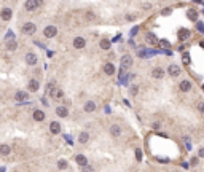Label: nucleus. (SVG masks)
Wrapping results in <instances>:
<instances>
[{
    "label": "nucleus",
    "instance_id": "4c0bfd02",
    "mask_svg": "<svg viewBox=\"0 0 204 172\" xmlns=\"http://www.w3.org/2000/svg\"><path fill=\"white\" fill-rule=\"evenodd\" d=\"M126 19H128V21H134L136 16H134V14H128V16H126Z\"/></svg>",
    "mask_w": 204,
    "mask_h": 172
},
{
    "label": "nucleus",
    "instance_id": "7ed1b4c3",
    "mask_svg": "<svg viewBox=\"0 0 204 172\" xmlns=\"http://www.w3.org/2000/svg\"><path fill=\"white\" fill-rule=\"evenodd\" d=\"M35 30H37V27H35L34 22H26V24L22 26V32H24L26 35H32V34H35Z\"/></svg>",
    "mask_w": 204,
    "mask_h": 172
},
{
    "label": "nucleus",
    "instance_id": "4be33fe9",
    "mask_svg": "<svg viewBox=\"0 0 204 172\" xmlns=\"http://www.w3.org/2000/svg\"><path fill=\"white\" fill-rule=\"evenodd\" d=\"M188 37H190V30H187V29L179 30V40H187Z\"/></svg>",
    "mask_w": 204,
    "mask_h": 172
},
{
    "label": "nucleus",
    "instance_id": "6ab92c4d",
    "mask_svg": "<svg viewBox=\"0 0 204 172\" xmlns=\"http://www.w3.org/2000/svg\"><path fill=\"white\" fill-rule=\"evenodd\" d=\"M56 113H58V116H61V118H66L67 115H69V112H67V108H66V107H58V108H56Z\"/></svg>",
    "mask_w": 204,
    "mask_h": 172
},
{
    "label": "nucleus",
    "instance_id": "f8f14e48",
    "mask_svg": "<svg viewBox=\"0 0 204 172\" xmlns=\"http://www.w3.org/2000/svg\"><path fill=\"white\" fill-rule=\"evenodd\" d=\"M152 77L153 78H163V77H164V70H163L161 67H155V69L152 70Z\"/></svg>",
    "mask_w": 204,
    "mask_h": 172
},
{
    "label": "nucleus",
    "instance_id": "f3484780",
    "mask_svg": "<svg viewBox=\"0 0 204 172\" xmlns=\"http://www.w3.org/2000/svg\"><path fill=\"white\" fill-rule=\"evenodd\" d=\"M104 72L107 73V75H113V73H115V66H113V64H110V62H107V64L104 66Z\"/></svg>",
    "mask_w": 204,
    "mask_h": 172
},
{
    "label": "nucleus",
    "instance_id": "a878e982",
    "mask_svg": "<svg viewBox=\"0 0 204 172\" xmlns=\"http://www.w3.org/2000/svg\"><path fill=\"white\" fill-rule=\"evenodd\" d=\"M7 48L10 49V51H14V49L18 48V45H16V41L14 40H11V41H8V45H7Z\"/></svg>",
    "mask_w": 204,
    "mask_h": 172
},
{
    "label": "nucleus",
    "instance_id": "2eb2a0df",
    "mask_svg": "<svg viewBox=\"0 0 204 172\" xmlns=\"http://www.w3.org/2000/svg\"><path fill=\"white\" fill-rule=\"evenodd\" d=\"M145 40L148 41L150 45H156V43H158V38H156V35H153L152 32H148V34L145 35Z\"/></svg>",
    "mask_w": 204,
    "mask_h": 172
},
{
    "label": "nucleus",
    "instance_id": "2f4dec72",
    "mask_svg": "<svg viewBox=\"0 0 204 172\" xmlns=\"http://www.w3.org/2000/svg\"><path fill=\"white\" fill-rule=\"evenodd\" d=\"M198 112L204 113V102H199V104H198Z\"/></svg>",
    "mask_w": 204,
    "mask_h": 172
},
{
    "label": "nucleus",
    "instance_id": "ea45409f",
    "mask_svg": "<svg viewBox=\"0 0 204 172\" xmlns=\"http://www.w3.org/2000/svg\"><path fill=\"white\" fill-rule=\"evenodd\" d=\"M198 29H199V30H201V32H204V26H203V24H201V22H198Z\"/></svg>",
    "mask_w": 204,
    "mask_h": 172
},
{
    "label": "nucleus",
    "instance_id": "37998d69",
    "mask_svg": "<svg viewBox=\"0 0 204 172\" xmlns=\"http://www.w3.org/2000/svg\"><path fill=\"white\" fill-rule=\"evenodd\" d=\"M203 89H204V85H203Z\"/></svg>",
    "mask_w": 204,
    "mask_h": 172
},
{
    "label": "nucleus",
    "instance_id": "412c9836",
    "mask_svg": "<svg viewBox=\"0 0 204 172\" xmlns=\"http://www.w3.org/2000/svg\"><path fill=\"white\" fill-rule=\"evenodd\" d=\"M34 120L35 121H43L45 120V113H43L42 110H35L34 112Z\"/></svg>",
    "mask_w": 204,
    "mask_h": 172
},
{
    "label": "nucleus",
    "instance_id": "f03ea898",
    "mask_svg": "<svg viewBox=\"0 0 204 172\" xmlns=\"http://www.w3.org/2000/svg\"><path fill=\"white\" fill-rule=\"evenodd\" d=\"M42 0H27V2H26L24 3V8L27 11H34V10H37L38 7H42Z\"/></svg>",
    "mask_w": 204,
    "mask_h": 172
},
{
    "label": "nucleus",
    "instance_id": "cd10ccee",
    "mask_svg": "<svg viewBox=\"0 0 204 172\" xmlns=\"http://www.w3.org/2000/svg\"><path fill=\"white\" fill-rule=\"evenodd\" d=\"M188 18H190V19H193V21H196L198 19V13L195 10H191L190 13H188Z\"/></svg>",
    "mask_w": 204,
    "mask_h": 172
},
{
    "label": "nucleus",
    "instance_id": "9d476101",
    "mask_svg": "<svg viewBox=\"0 0 204 172\" xmlns=\"http://www.w3.org/2000/svg\"><path fill=\"white\" fill-rule=\"evenodd\" d=\"M110 134H112V137H120V135H121L120 124H112V126H110Z\"/></svg>",
    "mask_w": 204,
    "mask_h": 172
},
{
    "label": "nucleus",
    "instance_id": "4468645a",
    "mask_svg": "<svg viewBox=\"0 0 204 172\" xmlns=\"http://www.w3.org/2000/svg\"><path fill=\"white\" fill-rule=\"evenodd\" d=\"M27 97H29V94L26 93V91H18L16 96H14V99H16L18 102H22V100H26Z\"/></svg>",
    "mask_w": 204,
    "mask_h": 172
},
{
    "label": "nucleus",
    "instance_id": "a19ab883",
    "mask_svg": "<svg viewBox=\"0 0 204 172\" xmlns=\"http://www.w3.org/2000/svg\"><path fill=\"white\" fill-rule=\"evenodd\" d=\"M169 13H171V10H169V8H166V10L163 11V14H164V16H166V14H169Z\"/></svg>",
    "mask_w": 204,
    "mask_h": 172
},
{
    "label": "nucleus",
    "instance_id": "473e14b6",
    "mask_svg": "<svg viewBox=\"0 0 204 172\" xmlns=\"http://www.w3.org/2000/svg\"><path fill=\"white\" fill-rule=\"evenodd\" d=\"M94 18H96V16H94L93 11H88V13H86V19H94Z\"/></svg>",
    "mask_w": 204,
    "mask_h": 172
},
{
    "label": "nucleus",
    "instance_id": "f704fd0d",
    "mask_svg": "<svg viewBox=\"0 0 204 172\" xmlns=\"http://www.w3.org/2000/svg\"><path fill=\"white\" fill-rule=\"evenodd\" d=\"M152 126H153V129H159V127H161V123H158V121H156V123L152 124Z\"/></svg>",
    "mask_w": 204,
    "mask_h": 172
},
{
    "label": "nucleus",
    "instance_id": "79ce46f5",
    "mask_svg": "<svg viewBox=\"0 0 204 172\" xmlns=\"http://www.w3.org/2000/svg\"><path fill=\"white\" fill-rule=\"evenodd\" d=\"M201 48H204V41H201Z\"/></svg>",
    "mask_w": 204,
    "mask_h": 172
},
{
    "label": "nucleus",
    "instance_id": "aec40b11",
    "mask_svg": "<svg viewBox=\"0 0 204 172\" xmlns=\"http://www.w3.org/2000/svg\"><path fill=\"white\" fill-rule=\"evenodd\" d=\"M38 88H40V85H38V81H37V80H30V81H29V89H30L32 93L38 91Z\"/></svg>",
    "mask_w": 204,
    "mask_h": 172
},
{
    "label": "nucleus",
    "instance_id": "20e7f679",
    "mask_svg": "<svg viewBox=\"0 0 204 172\" xmlns=\"http://www.w3.org/2000/svg\"><path fill=\"white\" fill-rule=\"evenodd\" d=\"M167 73H169L171 77H179L180 73H182V70H180V67L177 66V64H171V66L167 67Z\"/></svg>",
    "mask_w": 204,
    "mask_h": 172
},
{
    "label": "nucleus",
    "instance_id": "a211bd4d",
    "mask_svg": "<svg viewBox=\"0 0 204 172\" xmlns=\"http://www.w3.org/2000/svg\"><path fill=\"white\" fill-rule=\"evenodd\" d=\"M94 108H96V104H94L93 100H88V102L85 104V112H86V113H91V112H94Z\"/></svg>",
    "mask_w": 204,
    "mask_h": 172
},
{
    "label": "nucleus",
    "instance_id": "58836bf2",
    "mask_svg": "<svg viewBox=\"0 0 204 172\" xmlns=\"http://www.w3.org/2000/svg\"><path fill=\"white\" fill-rule=\"evenodd\" d=\"M159 43H161L163 46H169V41H167V40H161Z\"/></svg>",
    "mask_w": 204,
    "mask_h": 172
},
{
    "label": "nucleus",
    "instance_id": "c9c22d12",
    "mask_svg": "<svg viewBox=\"0 0 204 172\" xmlns=\"http://www.w3.org/2000/svg\"><path fill=\"white\" fill-rule=\"evenodd\" d=\"M198 156H199V158H204V148H199V152H198Z\"/></svg>",
    "mask_w": 204,
    "mask_h": 172
},
{
    "label": "nucleus",
    "instance_id": "72a5a7b5",
    "mask_svg": "<svg viewBox=\"0 0 204 172\" xmlns=\"http://www.w3.org/2000/svg\"><path fill=\"white\" fill-rule=\"evenodd\" d=\"M183 62H185V64H188V62H190V56H188L187 53L183 54Z\"/></svg>",
    "mask_w": 204,
    "mask_h": 172
},
{
    "label": "nucleus",
    "instance_id": "c85d7f7f",
    "mask_svg": "<svg viewBox=\"0 0 204 172\" xmlns=\"http://www.w3.org/2000/svg\"><path fill=\"white\" fill-rule=\"evenodd\" d=\"M137 93H139V88L136 85H132L131 86V94H132V96H137Z\"/></svg>",
    "mask_w": 204,
    "mask_h": 172
},
{
    "label": "nucleus",
    "instance_id": "393cba45",
    "mask_svg": "<svg viewBox=\"0 0 204 172\" xmlns=\"http://www.w3.org/2000/svg\"><path fill=\"white\" fill-rule=\"evenodd\" d=\"M99 45H100V48H102V49H108V48H110V41H108L107 38H102Z\"/></svg>",
    "mask_w": 204,
    "mask_h": 172
},
{
    "label": "nucleus",
    "instance_id": "bb28decb",
    "mask_svg": "<svg viewBox=\"0 0 204 172\" xmlns=\"http://www.w3.org/2000/svg\"><path fill=\"white\" fill-rule=\"evenodd\" d=\"M58 167L59 169H67V161L66 159H61V161L58 163Z\"/></svg>",
    "mask_w": 204,
    "mask_h": 172
},
{
    "label": "nucleus",
    "instance_id": "ddd939ff",
    "mask_svg": "<svg viewBox=\"0 0 204 172\" xmlns=\"http://www.w3.org/2000/svg\"><path fill=\"white\" fill-rule=\"evenodd\" d=\"M49 131H51V134H59V132H61V124H59L58 121H53V123L49 124Z\"/></svg>",
    "mask_w": 204,
    "mask_h": 172
},
{
    "label": "nucleus",
    "instance_id": "39448f33",
    "mask_svg": "<svg viewBox=\"0 0 204 172\" xmlns=\"http://www.w3.org/2000/svg\"><path fill=\"white\" fill-rule=\"evenodd\" d=\"M56 34H58V29H56L54 26H48V27H45V30H43V35H45L46 38H53Z\"/></svg>",
    "mask_w": 204,
    "mask_h": 172
},
{
    "label": "nucleus",
    "instance_id": "c756f323",
    "mask_svg": "<svg viewBox=\"0 0 204 172\" xmlns=\"http://www.w3.org/2000/svg\"><path fill=\"white\" fill-rule=\"evenodd\" d=\"M136 159H137V161H142V152H140V148H137V150H136Z\"/></svg>",
    "mask_w": 204,
    "mask_h": 172
},
{
    "label": "nucleus",
    "instance_id": "dca6fc26",
    "mask_svg": "<svg viewBox=\"0 0 204 172\" xmlns=\"http://www.w3.org/2000/svg\"><path fill=\"white\" fill-rule=\"evenodd\" d=\"M0 16H2V19H3V21H10L11 19V10H10V8H3Z\"/></svg>",
    "mask_w": 204,
    "mask_h": 172
},
{
    "label": "nucleus",
    "instance_id": "1a4fd4ad",
    "mask_svg": "<svg viewBox=\"0 0 204 172\" xmlns=\"http://www.w3.org/2000/svg\"><path fill=\"white\" fill-rule=\"evenodd\" d=\"M179 89L182 91V93H188V91L191 89V83L188 81V80H183V81H180V85H179Z\"/></svg>",
    "mask_w": 204,
    "mask_h": 172
},
{
    "label": "nucleus",
    "instance_id": "f257e3e1",
    "mask_svg": "<svg viewBox=\"0 0 204 172\" xmlns=\"http://www.w3.org/2000/svg\"><path fill=\"white\" fill-rule=\"evenodd\" d=\"M48 94L51 96V99H54V100H62L64 99V91L56 88L53 83H49V86H48Z\"/></svg>",
    "mask_w": 204,
    "mask_h": 172
},
{
    "label": "nucleus",
    "instance_id": "0eeeda50",
    "mask_svg": "<svg viewBox=\"0 0 204 172\" xmlns=\"http://www.w3.org/2000/svg\"><path fill=\"white\" fill-rule=\"evenodd\" d=\"M85 45H86V40H85L83 37H77L75 40H73V48H77V49L85 48Z\"/></svg>",
    "mask_w": 204,
    "mask_h": 172
},
{
    "label": "nucleus",
    "instance_id": "5701e85b",
    "mask_svg": "<svg viewBox=\"0 0 204 172\" xmlns=\"http://www.w3.org/2000/svg\"><path fill=\"white\" fill-rule=\"evenodd\" d=\"M88 140H89V134H88V132H81L80 137H78V142L80 144H86Z\"/></svg>",
    "mask_w": 204,
    "mask_h": 172
},
{
    "label": "nucleus",
    "instance_id": "9b49d317",
    "mask_svg": "<svg viewBox=\"0 0 204 172\" xmlns=\"http://www.w3.org/2000/svg\"><path fill=\"white\" fill-rule=\"evenodd\" d=\"M75 161H77V164L81 166V167L88 166V159H86V156H85V155H77L75 156Z\"/></svg>",
    "mask_w": 204,
    "mask_h": 172
},
{
    "label": "nucleus",
    "instance_id": "6e6552de",
    "mask_svg": "<svg viewBox=\"0 0 204 172\" xmlns=\"http://www.w3.org/2000/svg\"><path fill=\"white\" fill-rule=\"evenodd\" d=\"M37 61H38L37 54H34V53H27V54H26V62H27L29 66H35Z\"/></svg>",
    "mask_w": 204,
    "mask_h": 172
},
{
    "label": "nucleus",
    "instance_id": "7c9ffc66",
    "mask_svg": "<svg viewBox=\"0 0 204 172\" xmlns=\"http://www.w3.org/2000/svg\"><path fill=\"white\" fill-rule=\"evenodd\" d=\"M14 38V34L11 30H8V34H7V37H5V40H13Z\"/></svg>",
    "mask_w": 204,
    "mask_h": 172
},
{
    "label": "nucleus",
    "instance_id": "e433bc0d",
    "mask_svg": "<svg viewBox=\"0 0 204 172\" xmlns=\"http://www.w3.org/2000/svg\"><path fill=\"white\" fill-rule=\"evenodd\" d=\"M190 164H191V166H196V164H198V158H191Z\"/></svg>",
    "mask_w": 204,
    "mask_h": 172
},
{
    "label": "nucleus",
    "instance_id": "b1692460",
    "mask_svg": "<svg viewBox=\"0 0 204 172\" xmlns=\"http://www.w3.org/2000/svg\"><path fill=\"white\" fill-rule=\"evenodd\" d=\"M10 152H11V148L8 145H0V155L7 156V155H10Z\"/></svg>",
    "mask_w": 204,
    "mask_h": 172
},
{
    "label": "nucleus",
    "instance_id": "423d86ee",
    "mask_svg": "<svg viewBox=\"0 0 204 172\" xmlns=\"http://www.w3.org/2000/svg\"><path fill=\"white\" fill-rule=\"evenodd\" d=\"M131 66H132V58L128 56V54H125L123 58H121V69L125 70V69H128V67H131Z\"/></svg>",
    "mask_w": 204,
    "mask_h": 172
}]
</instances>
